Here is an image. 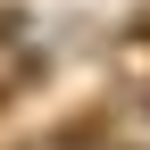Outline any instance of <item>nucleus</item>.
<instances>
[{"label": "nucleus", "instance_id": "f03ea898", "mask_svg": "<svg viewBox=\"0 0 150 150\" xmlns=\"http://www.w3.org/2000/svg\"><path fill=\"white\" fill-rule=\"evenodd\" d=\"M125 42H150V8H142V17H134V25H125Z\"/></svg>", "mask_w": 150, "mask_h": 150}, {"label": "nucleus", "instance_id": "f257e3e1", "mask_svg": "<svg viewBox=\"0 0 150 150\" xmlns=\"http://www.w3.org/2000/svg\"><path fill=\"white\" fill-rule=\"evenodd\" d=\"M42 75H50V59H42V50H17V59H0V117H8L17 100H33V92H42Z\"/></svg>", "mask_w": 150, "mask_h": 150}]
</instances>
